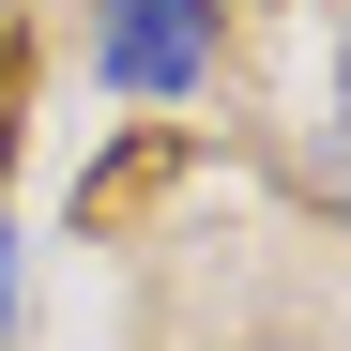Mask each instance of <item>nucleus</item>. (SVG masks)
I'll return each mask as SVG.
<instances>
[{
	"instance_id": "nucleus-1",
	"label": "nucleus",
	"mask_w": 351,
	"mask_h": 351,
	"mask_svg": "<svg viewBox=\"0 0 351 351\" xmlns=\"http://www.w3.org/2000/svg\"><path fill=\"white\" fill-rule=\"evenodd\" d=\"M92 62H107V92H199L214 77V0H107Z\"/></svg>"
},
{
	"instance_id": "nucleus-3",
	"label": "nucleus",
	"mask_w": 351,
	"mask_h": 351,
	"mask_svg": "<svg viewBox=\"0 0 351 351\" xmlns=\"http://www.w3.org/2000/svg\"><path fill=\"white\" fill-rule=\"evenodd\" d=\"M0 153H16V31H0Z\"/></svg>"
},
{
	"instance_id": "nucleus-2",
	"label": "nucleus",
	"mask_w": 351,
	"mask_h": 351,
	"mask_svg": "<svg viewBox=\"0 0 351 351\" xmlns=\"http://www.w3.org/2000/svg\"><path fill=\"white\" fill-rule=\"evenodd\" d=\"M306 184L351 214V77H336V107H321V123H306Z\"/></svg>"
},
{
	"instance_id": "nucleus-4",
	"label": "nucleus",
	"mask_w": 351,
	"mask_h": 351,
	"mask_svg": "<svg viewBox=\"0 0 351 351\" xmlns=\"http://www.w3.org/2000/svg\"><path fill=\"white\" fill-rule=\"evenodd\" d=\"M0 351H16V229H0Z\"/></svg>"
}]
</instances>
